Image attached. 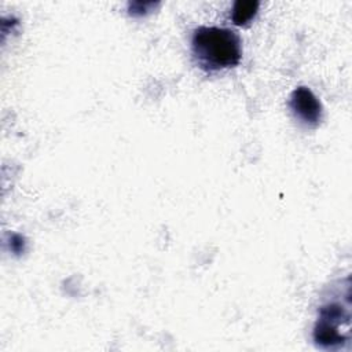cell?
I'll list each match as a JSON object with an SVG mask.
<instances>
[{"label":"cell","instance_id":"6da1fadb","mask_svg":"<svg viewBox=\"0 0 352 352\" xmlns=\"http://www.w3.org/2000/svg\"><path fill=\"white\" fill-rule=\"evenodd\" d=\"M191 48L199 66L206 70L232 67L242 58L238 34L220 26H198L191 37Z\"/></svg>","mask_w":352,"mask_h":352},{"label":"cell","instance_id":"7a4b0ae2","mask_svg":"<svg viewBox=\"0 0 352 352\" xmlns=\"http://www.w3.org/2000/svg\"><path fill=\"white\" fill-rule=\"evenodd\" d=\"M349 326V312L340 304H327L320 309L319 320L314 330L315 341L324 348H334L348 340L346 334L340 331V326Z\"/></svg>","mask_w":352,"mask_h":352},{"label":"cell","instance_id":"3957f363","mask_svg":"<svg viewBox=\"0 0 352 352\" xmlns=\"http://www.w3.org/2000/svg\"><path fill=\"white\" fill-rule=\"evenodd\" d=\"M294 116L307 125H316L322 118V103L308 87H297L289 99Z\"/></svg>","mask_w":352,"mask_h":352},{"label":"cell","instance_id":"277c9868","mask_svg":"<svg viewBox=\"0 0 352 352\" xmlns=\"http://www.w3.org/2000/svg\"><path fill=\"white\" fill-rule=\"evenodd\" d=\"M258 4L257 0H236L232 6L231 19L235 25H245L256 15Z\"/></svg>","mask_w":352,"mask_h":352}]
</instances>
